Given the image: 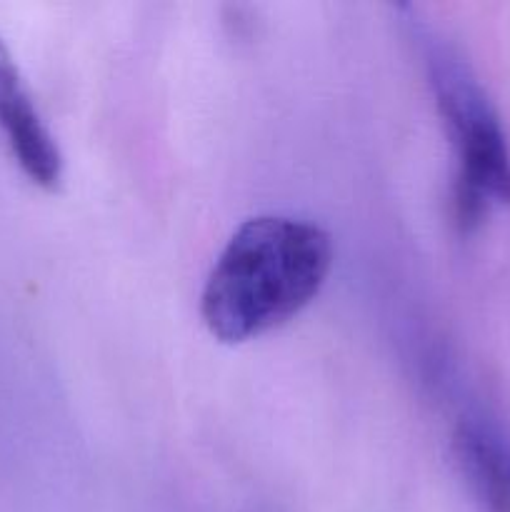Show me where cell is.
<instances>
[{
    "mask_svg": "<svg viewBox=\"0 0 510 512\" xmlns=\"http://www.w3.org/2000/svg\"><path fill=\"white\" fill-rule=\"evenodd\" d=\"M333 240L320 225L258 215L230 235L200 295V318L220 343H245L280 328L320 293Z\"/></svg>",
    "mask_w": 510,
    "mask_h": 512,
    "instance_id": "6da1fadb",
    "label": "cell"
},
{
    "mask_svg": "<svg viewBox=\"0 0 510 512\" xmlns=\"http://www.w3.org/2000/svg\"><path fill=\"white\" fill-rule=\"evenodd\" d=\"M435 103L458 153L455 218L473 228L490 203H510V150L478 78L448 43L418 25Z\"/></svg>",
    "mask_w": 510,
    "mask_h": 512,
    "instance_id": "7a4b0ae2",
    "label": "cell"
},
{
    "mask_svg": "<svg viewBox=\"0 0 510 512\" xmlns=\"http://www.w3.org/2000/svg\"><path fill=\"white\" fill-rule=\"evenodd\" d=\"M0 130L30 183L55 190L63 180V155L40 118L13 55L0 40Z\"/></svg>",
    "mask_w": 510,
    "mask_h": 512,
    "instance_id": "3957f363",
    "label": "cell"
},
{
    "mask_svg": "<svg viewBox=\"0 0 510 512\" xmlns=\"http://www.w3.org/2000/svg\"><path fill=\"white\" fill-rule=\"evenodd\" d=\"M460 473L488 512H510V448L478 423H460L453 435Z\"/></svg>",
    "mask_w": 510,
    "mask_h": 512,
    "instance_id": "277c9868",
    "label": "cell"
}]
</instances>
